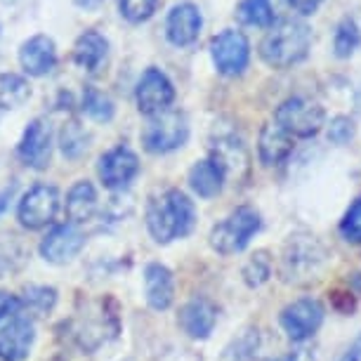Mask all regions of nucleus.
Returning <instances> with one entry per match:
<instances>
[{
	"label": "nucleus",
	"mask_w": 361,
	"mask_h": 361,
	"mask_svg": "<svg viewBox=\"0 0 361 361\" xmlns=\"http://www.w3.org/2000/svg\"><path fill=\"white\" fill-rule=\"evenodd\" d=\"M147 227H149V234L154 236L156 243H170L175 238V229H173V222H170V217H168L163 196L149 201V206H147Z\"/></svg>",
	"instance_id": "nucleus-26"
},
{
	"label": "nucleus",
	"mask_w": 361,
	"mask_h": 361,
	"mask_svg": "<svg viewBox=\"0 0 361 361\" xmlns=\"http://www.w3.org/2000/svg\"><path fill=\"white\" fill-rule=\"evenodd\" d=\"M19 64L33 78L47 76L57 64V45H54V40L45 36V33H38V36L24 40L22 47H19Z\"/></svg>",
	"instance_id": "nucleus-14"
},
{
	"label": "nucleus",
	"mask_w": 361,
	"mask_h": 361,
	"mask_svg": "<svg viewBox=\"0 0 361 361\" xmlns=\"http://www.w3.org/2000/svg\"><path fill=\"white\" fill-rule=\"evenodd\" d=\"M224 182H227V177L213 159L196 161L189 170V187L201 199H215L217 194H222Z\"/></svg>",
	"instance_id": "nucleus-22"
},
{
	"label": "nucleus",
	"mask_w": 361,
	"mask_h": 361,
	"mask_svg": "<svg viewBox=\"0 0 361 361\" xmlns=\"http://www.w3.org/2000/svg\"><path fill=\"white\" fill-rule=\"evenodd\" d=\"M236 19L243 26H255V29H269L274 19V5L271 0H241L236 8Z\"/></svg>",
	"instance_id": "nucleus-25"
},
{
	"label": "nucleus",
	"mask_w": 361,
	"mask_h": 361,
	"mask_svg": "<svg viewBox=\"0 0 361 361\" xmlns=\"http://www.w3.org/2000/svg\"><path fill=\"white\" fill-rule=\"evenodd\" d=\"M97 203H99L97 189H94L92 182L78 180L76 185L69 189V194H66V203H64L66 217L71 220V224L92 220V215L97 213Z\"/></svg>",
	"instance_id": "nucleus-23"
},
{
	"label": "nucleus",
	"mask_w": 361,
	"mask_h": 361,
	"mask_svg": "<svg viewBox=\"0 0 361 361\" xmlns=\"http://www.w3.org/2000/svg\"><path fill=\"white\" fill-rule=\"evenodd\" d=\"M163 203H166L170 222H173L175 238H185V236L192 234L194 227H196L194 201L189 199L185 192H180V189H168V192L163 194Z\"/></svg>",
	"instance_id": "nucleus-21"
},
{
	"label": "nucleus",
	"mask_w": 361,
	"mask_h": 361,
	"mask_svg": "<svg viewBox=\"0 0 361 361\" xmlns=\"http://www.w3.org/2000/svg\"><path fill=\"white\" fill-rule=\"evenodd\" d=\"M19 310H22L19 298L12 295V293H8V290H0V322L12 317V314H17Z\"/></svg>",
	"instance_id": "nucleus-35"
},
{
	"label": "nucleus",
	"mask_w": 361,
	"mask_h": 361,
	"mask_svg": "<svg viewBox=\"0 0 361 361\" xmlns=\"http://www.w3.org/2000/svg\"><path fill=\"white\" fill-rule=\"evenodd\" d=\"M293 147H295V140L283 128H279L276 123L262 126L260 137H257V156L264 166H281L293 154Z\"/></svg>",
	"instance_id": "nucleus-18"
},
{
	"label": "nucleus",
	"mask_w": 361,
	"mask_h": 361,
	"mask_svg": "<svg viewBox=\"0 0 361 361\" xmlns=\"http://www.w3.org/2000/svg\"><path fill=\"white\" fill-rule=\"evenodd\" d=\"M22 307H29L31 312H38V314H45L54 307L57 302V290L47 288V286H29L24 290V298H19Z\"/></svg>",
	"instance_id": "nucleus-31"
},
{
	"label": "nucleus",
	"mask_w": 361,
	"mask_h": 361,
	"mask_svg": "<svg viewBox=\"0 0 361 361\" xmlns=\"http://www.w3.org/2000/svg\"><path fill=\"white\" fill-rule=\"evenodd\" d=\"M36 329L29 317H15L0 331V359L3 361H24L29 357Z\"/></svg>",
	"instance_id": "nucleus-15"
},
{
	"label": "nucleus",
	"mask_w": 361,
	"mask_h": 361,
	"mask_svg": "<svg viewBox=\"0 0 361 361\" xmlns=\"http://www.w3.org/2000/svg\"><path fill=\"white\" fill-rule=\"evenodd\" d=\"M340 234H343L345 241L361 243V196L345 213L343 222H340Z\"/></svg>",
	"instance_id": "nucleus-34"
},
{
	"label": "nucleus",
	"mask_w": 361,
	"mask_h": 361,
	"mask_svg": "<svg viewBox=\"0 0 361 361\" xmlns=\"http://www.w3.org/2000/svg\"><path fill=\"white\" fill-rule=\"evenodd\" d=\"M312 50V29L298 17L279 19L267 29L260 43L262 62L271 69H290L307 59Z\"/></svg>",
	"instance_id": "nucleus-1"
},
{
	"label": "nucleus",
	"mask_w": 361,
	"mask_h": 361,
	"mask_svg": "<svg viewBox=\"0 0 361 361\" xmlns=\"http://www.w3.org/2000/svg\"><path fill=\"white\" fill-rule=\"evenodd\" d=\"M329 253L314 236H290L281 255V276L288 283H310L322 276Z\"/></svg>",
	"instance_id": "nucleus-2"
},
{
	"label": "nucleus",
	"mask_w": 361,
	"mask_h": 361,
	"mask_svg": "<svg viewBox=\"0 0 361 361\" xmlns=\"http://www.w3.org/2000/svg\"><path fill=\"white\" fill-rule=\"evenodd\" d=\"M354 135H357V126H354V121L350 116H336V118H331L329 128H326V137L338 147L350 145L354 140Z\"/></svg>",
	"instance_id": "nucleus-33"
},
{
	"label": "nucleus",
	"mask_w": 361,
	"mask_h": 361,
	"mask_svg": "<svg viewBox=\"0 0 361 361\" xmlns=\"http://www.w3.org/2000/svg\"><path fill=\"white\" fill-rule=\"evenodd\" d=\"M62 206L59 189L52 185H36L22 196L17 208V220L24 229H43L54 222V217Z\"/></svg>",
	"instance_id": "nucleus-7"
},
{
	"label": "nucleus",
	"mask_w": 361,
	"mask_h": 361,
	"mask_svg": "<svg viewBox=\"0 0 361 361\" xmlns=\"http://www.w3.org/2000/svg\"><path fill=\"white\" fill-rule=\"evenodd\" d=\"M87 142H90V135L85 133V128L78 123V121H69L62 128V135H59V147H62V154L66 159H80L87 152Z\"/></svg>",
	"instance_id": "nucleus-28"
},
{
	"label": "nucleus",
	"mask_w": 361,
	"mask_h": 361,
	"mask_svg": "<svg viewBox=\"0 0 361 361\" xmlns=\"http://www.w3.org/2000/svg\"><path fill=\"white\" fill-rule=\"evenodd\" d=\"M324 305L314 298H300L293 300L290 305H286L281 310V329L288 336L293 343H302V340H310L314 333L322 329L324 324Z\"/></svg>",
	"instance_id": "nucleus-8"
},
{
	"label": "nucleus",
	"mask_w": 361,
	"mask_h": 361,
	"mask_svg": "<svg viewBox=\"0 0 361 361\" xmlns=\"http://www.w3.org/2000/svg\"><path fill=\"white\" fill-rule=\"evenodd\" d=\"M109 57V40L99 31H85L80 33L78 40L73 43V62L85 71H99L102 64Z\"/></svg>",
	"instance_id": "nucleus-20"
},
{
	"label": "nucleus",
	"mask_w": 361,
	"mask_h": 361,
	"mask_svg": "<svg viewBox=\"0 0 361 361\" xmlns=\"http://www.w3.org/2000/svg\"><path fill=\"white\" fill-rule=\"evenodd\" d=\"M135 102H137L140 114L149 116H159L163 111H168L175 102V85L166 73L156 66H149V69L142 73L137 90H135Z\"/></svg>",
	"instance_id": "nucleus-9"
},
{
	"label": "nucleus",
	"mask_w": 361,
	"mask_h": 361,
	"mask_svg": "<svg viewBox=\"0 0 361 361\" xmlns=\"http://www.w3.org/2000/svg\"><path fill=\"white\" fill-rule=\"evenodd\" d=\"M274 361H298L295 357H279V359H274Z\"/></svg>",
	"instance_id": "nucleus-40"
},
{
	"label": "nucleus",
	"mask_w": 361,
	"mask_h": 361,
	"mask_svg": "<svg viewBox=\"0 0 361 361\" xmlns=\"http://www.w3.org/2000/svg\"><path fill=\"white\" fill-rule=\"evenodd\" d=\"M17 156L24 166L45 170L52 159V126L47 118H33L19 140Z\"/></svg>",
	"instance_id": "nucleus-10"
},
{
	"label": "nucleus",
	"mask_w": 361,
	"mask_h": 361,
	"mask_svg": "<svg viewBox=\"0 0 361 361\" xmlns=\"http://www.w3.org/2000/svg\"><path fill=\"white\" fill-rule=\"evenodd\" d=\"M85 246V236L76 224H57L40 241V255L52 264H66Z\"/></svg>",
	"instance_id": "nucleus-13"
},
{
	"label": "nucleus",
	"mask_w": 361,
	"mask_h": 361,
	"mask_svg": "<svg viewBox=\"0 0 361 361\" xmlns=\"http://www.w3.org/2000/svg\"><path fill=\"white\" fill-rule=\"evenodd\" d=\"M12 196V189H5L3 194H0V213L5 210V206H8V199Z\"/></svg>",
	"instance_id": "nucleus-39"
},
{
	"label": "nucleus",
	"mask_w": 361,
	"mask_h": 361,
	"mask_svg": "<svg viewBox=\"0 0 361 361\" xmlns=\"http://www.w3.org/2000/svg\"><path fill=\"white\" fill-rule=\"evenodd\" d=\"M274 123L283 128L293 140H310L322 133L326 126V114L319 102L302 97V94H293L276 106Z\"/></svg>",
	"instance_id": "nucleus-4"
},
{
	"label": "nucleus",
	"mask_w": 361,
	"mask_h": 361,
	"mask_svg": "<svg viewBox=\"0 0 361 361\" xmlns=\"http://www.w3.org/2000/svg\"><path fill=\"white\" fill-rule=\"evenodd\" d=\"M31 97L29 80L19 73H0V109H17Z\"/></svg>",
	"instance_id": "nucleus-27"
},
{
	"label": "nucleus",
	"mask_w": 361,
	"mask_h": 361,
	"mask_svg": "<svg viewBox=\"0 0 361 361\" xmlns=\"http://www.w3.org/2000/svg\"><path fill=\"white\" fill-rule=\"evenodd\" d=\"M260 227L262 217L255 208L238 206L210 229V246L220 255H236L248 246L250 238L260 231Z\"/></svg>",
	"instance_id": "nucleus-3"
},
{
	"label": "nucleus",
	"mask_w": 361,
	"mask_h": 361,
	"mask_svg": "<svg viewBox=\"0 0 361 361\" xmlns=\"http://www.w3.org/2000/svg\"><path fill=\"white\" fill-rule=\"evenodd\" d=\"M340 361H361V336L347 347V352L343 354V359Z\"/></svg>",
	"instance_id": "nucleus-37"
},
{
	"label": "nucleus",
	"mask_w": 361,
	"mask_h": 361,
	"mask_svg": "<svg viewBox=\"0 0 361 361\" xmlns=\"http://www.w3.org/2000/svg\"><path fill=\"white\" fill-rule=\"evenodd\" d=\"M210 57L217 73L227 78L241 76L250 64V43L243 31L224 29L210 40Z\"/></svg>",
	"instance_id": "nucleus-6"
},
{
	"label": "nucleus",
	"mask_w": 361,
	"mask_h": 361,
	"mask_svg": "<svg viewBox=\"0 0 361 361\" xmlns=\"http://www.w3.org/2000/svg\"><path fill=\"white\" fill-rule=\"evenodd\" d=\"M145 293L149 307L156 312H163L173 305L175 300V279L166 264L152 262L145 267Z\"/></svg>",
	"instance_id": "nucleus-17"
},
{
	"label": "nucleus",
	"mask_w": 361,
	"mask_h": 361,
	"mask_svg": "<svg viewBox=\"0 0 361 361\" xmlns=\"http://www.w3.org/2000/svg\"><path fill=\"white\" fill-rule=\"evenodd\" d=\"M361 47V29L354 17H343L333 31V54L338 59H350Z\"/></svg>",
	"instance_id": "nucleus-24"
},
{
	"label": "nucleus",
	"mask_w": 361,
	"mask_h": 361,
	"mask_svg": "<svg viewBox=\"0 0 361 361\" xmlns=\"http://www.w3.org/2000/svg\"><path fill=\"white\" fill-rule=\"evenodd\" d=\"M159 3L161 0H118V12L130 24H142L154 17Z\"/></svg>",
	"instance_id": "nucleus-32"
},
{
	"label": "nucleus",
	"mask_w": 361,
	"mask_h": 361,
	"mask_svg": "<svg viewBox=\"0 0 361 361\" xmlns=\"http://www.w3.org/2000/svg\"><path fill=\"white\" fill-rule=\"evenodd\" d=\"M73 3H76L78 8H83V10H97L104 0H73Z\"/></svg>",
	"instance_id": "nucleus-38"
},
{
	"label": "nucleus",
	"mask_w": 361,
	"mask_h": 361,
	"mask_svg": "<svg viewBox=\"0 0 361 361\" xmlns=\"http://www.w3.org/2000/svg\"><path fill=\"white\" fill-rule=\"evenodd\" d=\"M80 106H83V114L87 116V118L97 121V123H109V121L114 118L111 97L104 94L102 90H97V87H85Z\"/></svg>",
	"instance_id": "nucleus-29"
},
{
	"label": "nucleus",
	"mask_w": 361,
	"mask_h": 361,
	"mask_svg": "<svg viewBox=\"0 0 361 361\" xmlns=\"http://www.w3.org/2000/svg\"><path fill=\"white\" fill-rule=\"evenodd\" d=\"M217 324V307L208 298H194L180 312V326L189 338L206 340Z\"/></svg>",
	"instance_id": "nucleus-16"
},
{
	"label": "nucleus",
	"mask_w": 361,
	"mask_h": 361,
	"mask_svg": "<svg viewBox=\"0 0 361 361\" xmlns=\"http://www.w3.org/2000/svg\"><path fill=\"white\" fill-rule=\"evenodd\" d=\"M97 173L106 189H126L140 175V159L130 147H114L102 154Z\"/></svg>",
	"instance_id": "nucleus-11"
},
{
	"label": "nucleus",
	"mask_w": 361,
	"mask_h": 361,
	"mask_svg": "<svg viewBox=\"0 0 361 361\" xmlns=\"http://www.w3.org/2000/svg\"><path fill=\"white\" fill-rule=\"evenodd\" d=\"M203 29V15L199 5L189 3H177L166 17V38L175 47H189L194 45L201 36Z\"/></svg>",
	"instance_id": "nucleus-12"
},
{
	"label": "nucleus",
	"mask_w": 361,
	"mask_h": 361,
	"mask_svg": "<svg viewBox=\"0 0 361 361\" xmlns=\"http://www.w3.org/2000/svg\"><path fill=\"white\" fill-rule=\"evenodd\" d=\"M286 3H288L293 12H298L300 17H312L319 12V8L324 5V0H286Z\"/></svg>",
	"instance_id": "nucleus-36"
},
{
	"label": "nucleus",
	"mask_w": 361,
	"mask_h": 361,
	"mask_svg": "<svg viewBox=\"0 0 361 361\" xmlns=\"http://www.w3.org/2000/svg\"><path fill=\"white\" fill-rule=\"evenodd\" d=\"M189 140V121L182 111H163L154 118H149V123L142 130V145L149 154H170L175 149L185 147Z\"/></svg>",
	"instance_id": "nucleus-5"
},
{
	"label": "nucleus",
	"mask_w": 361,
	"mask_h": 361,
	"mask_svg": "<svg viewBox=\"0 0 361 361\" xmlns=\"http://www.w3.org/2000/svg\"><path fill=\"white\" fill-rule=\"evenodd\" d=\"M271 276V257L267 250H257L250 260L243 264V281L248 288H260Z\"/></svg>",
	"instance_id": "nucleus-30"
},
{
	"label": "nucleus",
	"mask_w": 361,
	"mask_h": 361,
	"mask_svg": "<svg viewBox=\"0 0 361 361\" xmlns=\"http://www.w3.org/2000/svg\"><path fill=\"white\" fill-rule=\"evenodd\" d=\"M210 159L222 168L224 177H231L248 168V152L236 135H220L210 147Z\"/></svg>",
	"instance_id": "nucleus-19"
}]
</instances>
